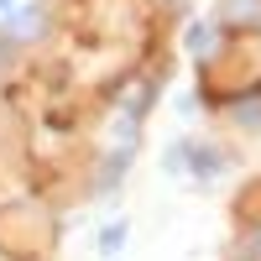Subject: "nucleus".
Wrapping results in <instances>:
<instances>
[{
  "label": "nucleus",
  "instance_id": "nucleus-1",
  "mask_svg": "<svg viewBox=\"0 0 261 261\" xmlns=\"http://www.w3.org/2000/svg\"><path fill=\"white\" fill-rule=\"evenodd\" d=\"M225 167H230V157H225V151L220 146H193L188 141V172H193V178H225Z\"/></svg>",
  "mask_w": 261,
  "mask_h": 261
},
{
  "label": "nucleus",
  "instance_id": "nucleus-2",
  "mask_svg": "<svg viewBox=\"0 0 261 261\" xmlns=\"http://www.w3.org/2000/svg\"><path fill=\"white\" fill-rule=\"evenodd\" d=\"M214 47H220L214 27H204V21H199V27H188V53H193V58H204V53H214Z\"/></svg>",
  "mask_w": 261,
  "mask_h": 261
},
{
  "label": "nucleus",
  "instance_id": "nucleus-3",
  "mask_svg": "<svg viewBox=\"0 0 261 261\" xmlns=\"http://www.w3.org/2000/svg\"><path fill=\"white\" fill-rule=\"evenodd\" d=\"M37 32H42V11H37V6H27V11L11 21V37H16V42H27V37H37Z\"/></svg>",
  "mask_w": 261,
  "mask_h": 261
},
{
  "label": "nucleus",
  "instance_id": "nucleus-4",
  "mask_svg": "<svg viewBox=\"0 0 261 261\" xmlns=\"http://www.w3.org/2000/svg\"><path fill=\"white\" fill-rule=\"evenodd\" d=\"M162 172H172V178H183V172H188V141H172V146H167Z\"/></svg>",
  "mask_w": 261,
  "mask_h": 261
},
{
  "label": "nucleus",
  "instance_id": "nucleus-5",
  "mask_svg": "<svg viewBox=\"0 0 261 261\" xmlns=\"http://www.w3.org/2000/svg\"><path fill=\"white\" fill-rule=\"evenodd\" d=\"M125 235H130V230H125V220H115V225H105V230H99V251H105V256H115V251L125 246Z\"/></svg>",
  "mask_w": 261,
  "mask_h": 261
},
{
  "label": "nucleus",
  "instance_id": "nucleus-6",
  "mask_svg": "<svg viewBox=\"0 0 261 261\" xmlns=\"http://www.w3.org/2000/svg\"><path fill=\"white\" fill-rule=\"evenodd\" d=\"M261 0H225V21H256Z\"/></svg>",
  "mask_w": 261,
  "mask_h": 261
},
{
  "label": "nucleus",
  "instance_id": "nucleus-7",
  "mask_svg": "<svg viewBox=\"0 0 261 261\" xmlns=\"http://www.w3.org/2000/svg\"><path fill=\"white\" fill-rule=\"evenodd\" d=\"M235 120H241L246 130H251V125H261V105H241V110H235Z\"/></svg>",
  "mask_w": 261,
  "mask_h": 261
},
{
  "label": "nucleus",
  "instance_id": "nucleus-8",
  "mask_svg": "<svg viewBox=\"0 0 261 261\" xmlns=\"http://www.w3.org/2000/svg\"><path fill=\"white\" fill-rule=\"evenodd\" d=\"M11 11H16V0H0V21H6V16H11Z\"/></svg>",
  "mask_w": 261,
  "mask_h": 261
}]
</instances>
